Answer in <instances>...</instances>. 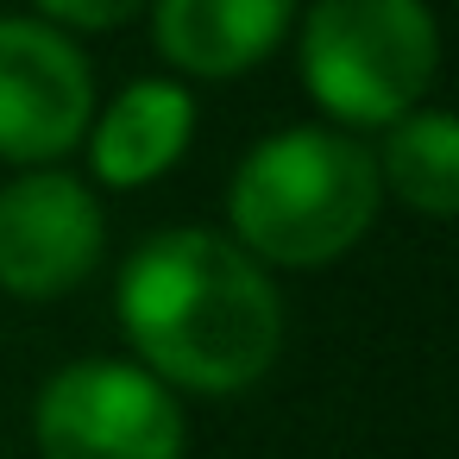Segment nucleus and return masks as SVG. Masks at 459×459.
Wrapping results in <instances>:
<instances>
[{
    "mask_svg": "<svg viewBox=\"0 0 459 459\" xmlns=\"http://www.w3.org/2000/svg\"><path fill=\"white\" fill-rule=\"evenodd\" d=\"M114 315L164 390L239 396L283 352V296L221 227H158L114 277Z\"/></svg>",
    "mask_w": 459,
    "mask_h": 459,
    "instance_id": "nucleus-1",
    "label": "nucleus"
},
{
    "mask_svg": "<svg viewBox=\"0 0 459 459\" xmlns=\"http://www.w3.org/2000/svg\"><path fill=\"white\" fill-rule=\"evenodd\" d=\"M377 208L371 145L321 120L264 133L227 177V239L264 271L340 264L371 233Z\"/></svg>",
    "mask_w": 459,
    "mask_h": 459,
    "instance_id": "nucleus-2",
    "label": "nucleus"
},
{
    "mask_svg": "<svg viewBox=\"0 0 459 459\" xmlns=\"http://www.w3.org/2000/svg\"><path fill=\"white\" fill-rule=\"evenodd\" d=\"M296 70L321 126L390 133L440 76V26L428 0H308L296 13Z\"/></svg>",
    "mask_w": 459,
    "mask_h": 459,
    "instance_id": "nucleus-3",
    "label": "nucleus"
},
{
    "mask_svg": "<svg viewBox=\"0 0 459 459\" xmlns=\"http://www.w3.org/2000/svg\"><path fill=\"white\" fill-rule=\"evenodd\" d=\"M39 459H183L189 421L133 359H70L32 396Z\"/></svg>",
    "mask_w": 459,
    "mask_h": 459,
    "instance_id": "nucleus-4",
    "label": "nucleus"
},
{
    "mask_svg": "<svg viewBox=\"0 0 459 459\" xmlns=\"http://www.w3.org/2000/svg\"><path fill=\"white\" fill-rule=\"evenodd\" d=\"M95 120V70L76 39L32 13H0V164L57 170Z\"/></svg>",
    "mask_w": 459,
    "mask_h": 459,
    "instance_id": "nucleus-5",
    "label": "nucleus"
},
{
    "mask_svg": "<svg viewBox=\"0 0 459 459\" xmlns=\"http://www.w3.org/2000/svg\"><path fill=\"white\" fill-rule=\"evenodd\" d=\"M108 214L101 195L57 170H20L0 189V290L20 302H57L101 271Z\"/></svg>",
    "mask_w": 459,
    "mask_h": 459,
    "instance_id": "nucleus-6",
    "label": "nucleus"
},
{
    "mask_svg": "<svg viewBox=\"0 0 459 459\" xmlns=\"http://www.w3.org/2000/svg\"><path fill=\"white\" fill-rule=\"evenodd\" d=\"M302 0H152V45L177 82H233L277 57Z\"/></svg>",
    "mask_w": 459,
    "mask_h": 459,
    "instance_id": "nucleus-7",
    "label": "nucleus"
},
{
    "mask_svg": "<svg viewBox=\"0 0 459 459\" xmlns=\"http://www.w3.org/2000/svg\"><path fill=\"white\" fill-rule=\"evenodd\" d=\"M202 108L189 95V82L177 76H133L108 108H95L89 120V177L101 189H145L158 177H170L189 145H195Z\"/></svg>",
    "mask_w": 459,
    "mask_h": 459,
    "instance_id": "nucleus-8",
    "label": "nucleus"
},
{
    "mask_svg": "<svg viewBox=\"0 0 459 459\" xmlns=\"http://www.w3.org/2000/svg\"><path fill=\"white\" fill-rule=\"evenodd\" d=\"M371 164L377 189L396 195L409 214L446 221L459 208V120L446 108H415L409 120H396L371 152Z\"/></svg>",
    "mask_w": 459,
    "mask_h": 459,
    "instance_id": "nucleus-9",
    "label": "nucleus"
},
{
    "mask_svg": "<svg viewBox=\"0 0 459 459\" xmlns=\"http://www.w3.org/2000/svg\"><path fill=\"white\" fill-rule=\"evenodd\" d=\"M145 7L152 0H32V20H45L64 39H76V32H114V26L139 20Z\"/></svg>",
    "mask_w": 459,
    "mask_h": 459,
    "instance_id": "nucleus-10",
    "label": "nucleus"
}]
</instances>
